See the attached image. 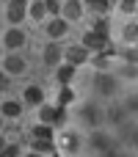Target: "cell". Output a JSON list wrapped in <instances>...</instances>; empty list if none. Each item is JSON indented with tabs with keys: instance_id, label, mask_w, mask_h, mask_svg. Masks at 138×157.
Returning <instances> with one entry per match:
<instances>
[{
	"instance_id": "6da1fadb",
	"label": "cell",
	"mask_w": 138,
	"mask_h": 157,
	"mask_svg": "<svg viewBox=\"0 0 138 157\" xmlns=\"http://www.w3.org/2000/svg\"><path fill=\"white\" fill-rule=\"evenodd\" d=\"M66 121H69V110L58 108L55 102H44V105L36 110V124H47V127H53L55 132L64 130Z\"/></svg>"
},
{
	"instance_id": "7a4b0ae2",
	"label": "cell",
	"mask_w": 138,
	"mask_h": 157,
	"mask_svg": "<svg viewBox=\"0 0 138 157\" xmlns=\"http://www.w3.org/2000/svg\"><path fill=\"white\" fill-rule=\"evenodd\" d=\"M0 69H3L11 80H17V77H25V75L30 72V61H28L22 52H6V55L0 58Z\"/></svg>"
},
{
	"instance_id": "3957f363",
	"label": "cell",
	"mask_w": 138,
	"mask_h": 157,
	"mask_svg": "<svg viewBox=\"0 0 138 157\" xmlns=\"http://www.w3.org/2000/svg\"><path fill=\"white\" fill-rule=\"evenodd\" d=\"M0 44H3V50L6 52H22L25 47H28V30L25 28H3V33H0Z\"/></svg>"
},
{
	"instance_id": "277c9868",
	"label": "cell",
	"mask_w": 138,
	"mask_h": 157,
	"mask_svg": "<svg viewBox=\"0 0 138 157\" xmlns=\"http://www.w3.org/2000/svg\"><path fill=\"white\" fill-rule=\"evenodd\" d=\"M80 44H83L91 55H100V52H116V47H113V41H111L108 36H100V33H91V30H83Z\"/></svg>"
},
{
	"instance_id": "5b68a950",
	"label": "cell",
	"mask_w": 138,
	"mask_h": 157,
	"mask_svg": "<svg viewBox=\"0 0 138 157\" xmlns=\"http://www.w3.org/2000/svg\"><path fill=\"white\" fill-rule=\"evenodd\" d=\"M3 17L8 28H22V22H28V0H8Z\"/></svg>"
},
{
	"instance_id": "8992f818",
	"label": "cell",
	"mask_w": 138,
	"mask_h": 157,
	"mask_svg": "<svg viewBox=\"0 0 138 157\" xmlns=\"http://www.w3.org/2000/svg\"><path fill=\"white\" fill-rule=\"evenodd\" d=\"M89 61H91V52H89L80 41H75V44H64V63L80 69V66H86Z\"/></svg>"
},
{
	"instance_id": "52a82bcc",
	"label": "cell",
	"mask_w": 138,
	"mask_h": 157,
	"mask_svg": "<svg viewBox=\"0 0 138 157\" xmlns=\"http://www.w3.org/2000/svg\"><path fill=\"white\" fill-rule=\"evenodd\" d=\"M19 102H22L25 108H33V110H39V108L47 102V94H44V88H41L39 83H28V86L22 88V97H19Z\"/></svg>"
},
{
	"instance_id": "ba28073f",
	"label": "cell",
	"mask_w": 138,
	"mask_h": 157,
	"mask_svg": "<svg viewBox=\"0 0 138 157\" xmlns=\"http://www.w3.org/2000/svg\"><path fill=\"white\" fill-rule=\"evenodd\" d=\"M89 11H86V3L83 0H61V19L64 22H80L83 17H86Z\"/></svg>"
},
{
	"instance_id": "9c48e42d",
	"label": "cell",
	"mask_w": 138,
	"mask_h": 157,
	"mask_svg": "<svg viewBox=\"0 0 138 157\" xmlns=\"http://www.w3.org/2000/svg\"><path fill=\"white\" fill-rule=\"evenodd\" d=\"M41 28H44L47 41H58V44H61V41L69 36V30H72V25H69V22H64L61 17H58V19H47Z\"/></svg>"
},
{
	"instance_id": "30bf717a",
	"label": "cell",
	"mask_w": 138,
	"mask_h": 157,
	"mask_svg": "<svg viewBox=\"0 0 138 157\" xmlns=\"http://www.w3.org/2000/svg\"><path fill=\"white\" fill-rule=\"evenodd\" d=\"M41 63L50 66V69H58V66L64 63V44H58V41H47V44L41 47Z\"/></svg>"
},
{
	"instance_id": "8fae6325",
	"label": "cell",
	"mask_w": 138,
	"mask_h": 157,
	"mask_svg": "<svg viewBox=\"0 0 138 157\" xmlns=\"http://www.w3.org/2000/svg\"><path fill=\"white\" fill-rule=\"evenodd\" d=\"M22 113H25V105H22L17 97L0 99V119H3V121H19Z\"/></svg>"
},
{
	"instance_id": "7c38bea8",
	"label": "cell",
	"mask_w": 138,
	"mask_h": 157,
	"mask_svg": "<svg viewBox=\"0 0 138 157\" xmlns=\"http://www.w3.org/2000/svg\"><path fill=\"white\" fill-rule=\"evenodd\" d=\"M55 146H58L61 155H75L77 146H80V135H77L75 130H64V132L55 138Z\"/></svg>"
},
{
	"instance_id": "4fadbf2b",
	"label": "cell",
	"mask_w": 138,
	"mask_h": 157,
	"mask_svg": "<svg viewBox=\"0 0 138 157\" xmlns=\"http://www.w3.org/2000/svg\"><path fill=\"white\" fill-rule=\"evenodd\" d=\"M86 11H91L94 17L111 19V14L116 11V3H111V0H89V3H86Z\"/></svg>"
},
{
	"instance_id": "5bb4252c",
	"label": "cell",
	"mask_w": 138,
	"mask_h": 157,
	"mask_svg": "<svg viewBox=\"0 0 138 157\" xmlns=\"http://www.w3.org/2000/svg\"><path fill=\"white\" fill-rule=\"evenodd\" d=\"M28 152H33V155H41V157H50L58 152V146H55V141H39V138H28Z\"/></svg>"
},
{
	"instance_id": "9a60e30c",
	"label": "cell",
	"mask_w": 138,
	"mask_h": 157,
	"mask_svg": "<svg viewBox=\"0 0 138 157\" xmlns=\"http://www.w3.org/2000/svg\"><path fill=\"white\" fill-rule=\"evenodd\" d=\"M113 58H116V52H100V55H91V66L100 72V75H111V69H113Z\"/></svg>"
},
{
	"instance_id": "2e32d148",
	"label": "cell",
	"mask_w": 138,
	"mask_h": 157,
	"mask_svg": "<svg viewBox=\"0 0 138 157\" xmlns=\"http://www.w3.org/2000/svg\"><path fill=\"white\" fill-rule=\"evenodd\" d=\"M75 102H77L75 88H72V86H58V91H55V105H58V108H64V110H69Z\"/></svg>"
},
{
	"instance_id": "e0dca14e",
	"label": "cell",
	"mask_w": 138,
	"mask_h": 157,
	"mask_svg": "<svg viewBox=\"0 0 138 157\" xmlns=\"http://www.w3.org/2000/svg\"><path fill=\"white\" fill-rule=\"evenodd\" d=\"M28 22H47V11H44V0H30L28 3Z\"/></svg>"
},
{
	"instance_id": "ac0fdd59",
	"label": "cell",
	"mask_w": 138,
	"mask_h": 157,
	"mask_svg": "<svg viewBox=\"0 0 138 157\" xmlns=\"http://www.w3.org/2000/svg\"><path fill=\"white\" fill-rule=\"evenodd\" d=\"M53 72H55V83H58V86H72L75 77H77V69L69 66V63H61V66L53 69Z\"/></svg>"
},
{
	"instance_id": "d6986e66",
	"label": "cell",
	"mask_w": 138,
	"mask_h": 157,
	"mask_svg": "<svg viewBox=\"0 0 138 157\" xmlns=\"http://www.w3.org/2000/svg\"><path fill=\"white\" fill-rule=\"evenodd\" d=\"M28 138H39V141H55V138H58V132H55L53 127H47V124H33V127H30V132H28Z\"/></svg>"
},
{
	"instance_id": "ffe728a7",
	"label": "cell",
	"mask_w": 138,
	"mask_h": 157,
	"mask_svg": "<svg viewBox=\"0 0 138 157\" xmlns=\"http://www.w3.org/2000/svg\"><path fill=\"white\" fill-rule=\"evenodd\" d=\"M122 41L130 44V47H138V22L127 19V22L122 25Z\"/></svg>"
},
{
	"instance_id": "44dd1931",
	"label": "cell",
	"mask_w": 138,
	"mask_h": 157,
	"mask_svg": "<svg viewBox=\"0 0 138 157\" xmlns=\"http://www.w3.org/2000/svg\"><path fill=\"white\" fill-rule=\"evenodd\" d=\"M89 30H91V33H100V36H108V39H111V19H105V17H94Z\"/></svg>"
},
{
	"instance_id": "7402d4cb",
	"label": "cell",
	"mask_w": 138,
	"mask_h": 157,
	"mask_svg": "<svg viewBox=\"0 0 138 157\" xmlns=\"http://www.w3.org/2000/svg\"><path fill=\"white\" fill-rule=\"evenodd\" d=\"M97 88H100V94H108L111 97L116 91V77L113 75H100L97 77Z\"/></svg>"
},
{
	"instance_id": "603a6c76",
	"label": "cell",
	"mask_w": 138,
	"mask_h": 157,
	"mask_svg": "<svg viewBox=\"0 0 138 157\" xmlns=\"http://www.w3.org/2000/svg\"><path fill=\"white\" fill-rule=\"evenodd\" d=\"M136 8H138V0H122V3H116V11L122 17H127V19H133Z\"/></svg>"
},
{
	"instance_id": "cb8c5ba5",
	"label": "cell",
	"mask_w": 138,
	"mask_h": 157,
	"mask_svg": "<svg viewBox=\"0 0 138 157\" xmlns=\"http://www.w3.org/2000/svg\"><path fill=\"white\" fill-rule=\"evenodd\" d=\"M25 152H22V144L19 141H8L6 144V149L0 152V157H22Z\"/></svg>"
},
{
	"instance_id": "d4e9b609",
	"label": "cell",
	"mask_w": 138,
	"mask_h": 157,
	"mask_svg": "<svg viewBox=\"0 0 138 157\" xmlns=\"http://www.w3.org/2000/svg\"><path fill=\"white\" fill-rule=\"evenodd\" d=\"M44 11H47V19H58L61 17V0H44Z\"/></svg>"
},
{
	"instance_id": "484cf974",
	"label": "cell",
	"mask_w": 138,
	"mask_h": 157,
	"mask_svg": "<svg viewBox=\"0 0 138 157\" xmlns=\"http://www.w3.org/2000/svg\"><path fill=\"white\" fill-rule=\"evenodd\" d=\"M11 86H14V80L0 69V94H8V91H11Z\"/></svg>"
},
{
	"instance_id": "4316f807",
	"label": "cell",
	"mask_w": 138,
	"mask_h": 157,
	"mask_svg": "<svg viewBox=\"0 0 138 157\" xmlns=\"http://www.w3.org/2000/svg\"><path fill=\"white\" fill-rule=\"evenodd\" d=\"M6 144H8V135H6V132H0V152L6 149Z\"/></svg>"
},
{
	"instance_id": "83f0119b",
	"label": "cell",
	"mask_w": 138,
	"mask_h": 157,
	"mask_svg": "<svg viewBox=\"0 0 138 157\" xmlns=\"http://www.w3.org/2000/svg\"><path fill=\"white\" fill-rule=\"evenodd\" d=\"M22 157H41V155H33V152H25Z\"/></svg>"
},
{
	"instance_id": "f1b7e54d",
	"label": "cell",
	"mask_w": 138,
	"mask_h": 157,
	"mask_svg": "<svg viewBox=\"0 0 138 157\" xmlns=\"http://www.w3.org/2000/svg\"><path fill=\"white\" fill-rule=\"evenodd\" d=\"M133 22H138V8H136V14H133Z\"/></svg>"
},
{
	"instance_id": "f546056e",
	"label": "cell",
	"mask_w": 138,
	"mask_h": 157,
	"mask_svg": "<svg viewBox=\"0 0 138 157\" xmlns=\"http://www.w3.org/2000/svg\"><path fill=\"white\" fill-rule=\"evenodd\" d=\"M3 127H6V121H3V119H0V132H3Z\"/></svg>"
},
{
	"instance_id": "4dcf8cb0",
	"label": "cell",
	"mask_w": 138,
	"mask_h": 157,
	"mask_svg": "<svg viewBox=\"0 0 138 157\" xmlns=\"http://www.w3.org/2000/svg\"><path fill=\"white\" fill-rule=\"evenodd\" d=\"M50 157H64V155H61V152H55V155H50Z\"/></svg>"
},
{
	"instance_id": "1f68e13d",
	"label": "cell",
	"mask_w": 138,
	"mask_h": 157,
	"mask_svg": "<svg viewBox=\"0 0 138 157\" xmlns=\"http://www.w3.org/2000/svg\"><path fill=\"white\" fill-rule=\"evenodd\" d=\"M0 33H3V22H0Z\"/></svg>"
}]
</instances>
